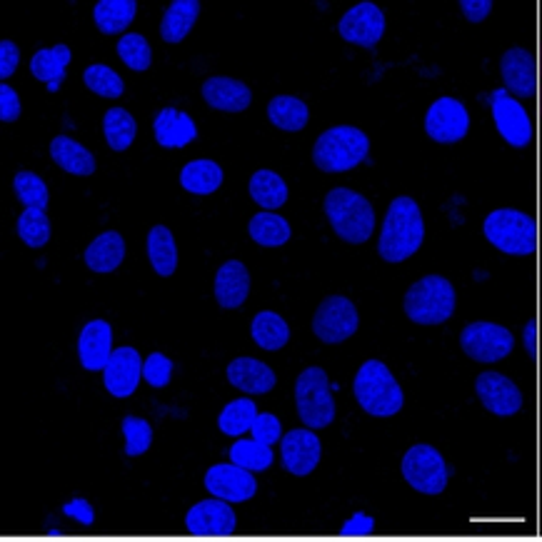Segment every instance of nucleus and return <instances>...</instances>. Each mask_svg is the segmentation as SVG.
<instances>
[{"instance_id": "1", "label": "nucleus", "mask_w": 542, "mask_h": 542, "mask_svg": "<svg viewBox=\"0 0 542 542\" xmlns=\"http://www.w3.org/2000/svg\"><path fill=\"white\" fill-rule=\"evenodd\" d=\"M425 223L420 205L408 195H400L390 203L385 215L383 230H380L378 253L388 263H403L410 255H415L423 245Z\"/></svg>"}, {"instance_id": "2", "label": "nucleus", "mask_w": 542, "mask_h": 542, "mask_svg": "<svg viewBox=\"0 0 542 542\" xmlns=\"http://www.w3.org/2000/svg\"><path fill=\"white\" fill-rule=\"evenodd\" d=\"M325 215L345 243H365L375 230L373 203L350 188H333L325 195Z\"/></svg>"}, {"instance_id": "3", "label": "nucleus", "mask_w": 542, "mask_h": 542, "mask_svg": "<svg viewBox=\"0 0 542 542\" xmlns=\"http://www.w3.org/2000/svg\"><path fill=\"white\" fill-rule=\"evenodd\" d=\"M353 393L355 400L360 403V408L368 415H373V418H390V415H398L405 405V395L403 390H400L398 380L393 378L388 365L380 363V360H368V363H363V368L355 375Z\"/></svg>"}, {"instance_id": "4", "label": "nucleus", "mask_w": 542, "mask_h": 542, "mask_svg": "<svg viewBox=\"0 0 542 542\" xmlns=\"http://www.w3.org/2000/svg\"><path fill=\"white\" fill-rule=\"evenodd\" d=\"M370 153L368 135L353 125H335L325 130L313 148V163L323 173H348Z\"/></svg>"}, {"instance_id": "5", "label": "nucleus", "mask_w": 542, "mask_h": 542, "mask_svg": "<svg viewBox=\"0 0 542 542\" xmlns=\"http://www.w3.org/2000/svg\"><path fill=\"white\" fill-rule=\"evenodd\" d=\"M405 315L418 325H440L453 318L455 288L443 275H425L405 293Z\"/></svg>"}, {"instance_id": "6", "label": "nucleus", "mask_w": 542, "mask_h": 542, "mask_svg": "<svg viewBox=\"0 0 542 542\" xmlns=\"http://www.w3.org/2000/svg\"><path fill=\"white\" fill-rule=\"evenodd\" d=\"M483 233L500 253L533 255L538 248V225L528 213L500 208L485 218Z\"/></svg>"}, {"instance_id": "7", "label": "nucleus", "mask_w": 542, "mask_h": 542, "mask_svg": "<svg viewBox=\"0 0 542 542\" xmlns=\"http://www.w3.org/2000/svg\"><path fill=\"white\" fill-rule=\"evenodd\" d=\"M295 405L298 415L310 430L328 428L335 420V403L330 380L323 368H305L295 380Z\"/></svg>"}, {"instance_id": "8", "label": "nucleus", "mask_w": 542, "mask_h": 542, "mask_svg": "<svg viewBox=\"0 0 542 542\" xmlns=\"http://www.w3.org/2000/svg\"><path fill=\"white\" fill-rule=\"evenodd\" d=\"M448 465L433 445H413L403 458V478L423 495H440L448 488Z\"/></svg>"}, {"instance_id": "9", "label": "nucleus", "mask_w": 542, "mask_h": 542, "mask_svg": "<svg viewBox=\"0 0 542 542\" xmlns=\"http://www.w3.org/2000/svg\"><path fill=\"white\" fill-rule=\"evenodd\" d=\"M358 325V310H355L353 300H348L345 295L325 298L313 315V333L325 345H338L353 338L358 333Z\"/></svg>"}, {"instance_id": "10", "label": "nucleus", "mask_w": 542, "mask_h": 542, "mask_svg": "<svg viewBox=\"0 0 542 542\" xmlns=\"http://www.w3.org/2000/svg\"><path fill=\"white\" fill-rule=\"evenodd\" d=\"M460 348L468 358L478 360V363H498L513 353L515 338L503 325L480 320V323L465 325L463 333H460Z\"/></svg>"}, {"instance_id": "11", "label": "nucleus", "mask_w": 542, "mask_h": 542, "mask_svg": "<svg viewBox=\"0 0 542 542\" xmlns=\"http://www.w3.org/2000/svg\"><path fill=\"white\" fill-rule=\"evenodd\" d=\"M470 115L465 105L455 98H438L425 115V133L438 143H458L468 135Z\"/></svg>"}, {"instance_id": "12", "label": "nucleus", "mask_w": 542, "mask_h": 542, "mask_svg": "<svg viewBox=\"0 0 542 542\" xmlns=\"http://www.w3.org/2000/svg\"><path fill=\"white\" fill-rule=\"evenodd\" d=\"M490 105H493V120L498 125V133L503 135L505 143H510L513 148H528L530 140H533V123H530L523 105L508 90H495Z\"/></svg>"}, {"instance_id": "13", "label": "nucleus", "mask_w": 542, "mask_h": 542, "mask_svg": "<svg viewBox=\"0 0 542 542\" xmlns=\"http://www.w3.org/2000/svg\"><path fill=\"white\" fill-rule=\"evenodd\" d=\"M235 513L228 500H203L185 515V528L195 538H228L235 533Z\"/></svg>"}, {"instance_id": "14", "label": "nucleus", "mask_w": 542, "mask_h": 542, "mask_svg": "<svg viewBox=\"0 0 542 542\" xmlns=\"http://www.w3.org/2000/svg\"><path fill=\"white\" fill-rule=\"evenodd\" d=\"M338 33L360 48H375L385 33V15L375 3H358L340 18Z\"/></svg>"}, {"instance_id": "15", "label": "nucleus", "mask_w": 542, "mask_h": 542, "mask_svg": "<svg viewBox=\"0 0 542 542\" xmlns=\"http://www.w3.org/2000/svg\"><path fill=\"white\" fill-rule=\"evenodd\" d=\"M205 490L213 498L228 500V503H245L258 493V483H255L253 473L235 463L213 465L205 473Z\"/></svg>"}, {"instance_id": "16", "label": "nucleus", "mask_w": 542, "mask_h": 542, "mask_svg": "<svg viewBox=\"0 0 542 542\" xmlns=\"http://www.w3.org/2000/svg\"><path fill=\"white\" fill-rule=\"evenodd\" d=\"M475 393H478L485 410H490L493 415H500V418L520 413V408H523V393H520L518 385L503 373H493V370L480 373L478 380H475Z\"/></svg>"}, {"instance_id": "17", "label": "nucleus", "mask_w": 542, "mask_h": 542, "mask_svg": "<svg viewBox=\"0 0 542 542\" xmlns=\"http://www.w3.org/2000/svg\"><path fill=\"white\" fill-rule=\"evenodd\" d=\"M320 453H323V445L310 428L290 430L280 440V460H283L285 473L298 475V478H305L318 468Z\"/></svg>"}, {"instance_id": "18", "label": "nucleus", "mask_w": 542, "mask_h": 542, "mask_svg": "<svg viewBox=\"0 0 542 542\" xmlns=\"http://www.w3.org/2000/svg\"><path fill=\"white\" fill-rule=\"evenodd\" d=\"M140 378H143V360H140L138 350L135 348H118L110 355L108 365L103 370L105 390L113 398H128L135 393Z\"/></svg>"}, {"instance_id": "19", "label": "nucleus", "mask_w": 542, "mask_h": 542, "mask_svg": "<svg viewBox=\"0 0 542 542\" xmlns=\"http://www.w3.org/2000/svg\"><path fill=\"white\" fill-rule=\"evenodd\" d=\"M500 75L505 80V90L518 98H530L538 88V68L533 53L525 48H510L500 58Z\"/></svg>"}, {"instance_id": "20", "label": "nucleus", "mask_w": 542, "mask_h": 542, "mask_svg": "<svg viewBox=\"0 0 542 542\" xmlns=\"http://www.w3.org/2000/svg\"><path fill=\"white\" fill-rule=\"evenodd\" d=\"M113 355V328L105 320H90L78 338V358L85 370H105Z\"/></svg>"}, {"instance_id": "21", "label": "nucleus", "mask_w": 542, "mask_h": 542, "mask_svg": "<svg viewBox=\"0 0 542 542\" xmlns=\"http://www.w3.org/2000/svg\"><path fill=\"white\" fill-rule=\"evenodd\" d=\"M203 98L210 108L223 110V113H243L253 100L248 85L243 80L225 78V75H213L203 83Z\"/></svg>"}, {"instance_id": "22", "label": "nucleus", "mask_w": 542, "mask_h": 542, "mask_svg": "<svg viewBox=\"0 0 542 542\" xmlns=\"http://www.w3.org/2000/svg\"><path fill=\"white\" fill-rule=\"evenodd\" d=\"M250 273L240 260H228L215 273V300L220 308L235 310L248 300Z\"/></svg>"}, {"instance_id": "23", "label": "nucleus", "mask_w": 542, "mask_h": 542, "mask_svg": "<svg viewBox=\"0 0 542 542\" xmlns=\"http://www.w3.org/2000/svg\"><path fill=\"white\" fill-rule=\"evenodd\" d=\"M228 380L248 395H265L275 388L273 368L255 358H235L228 365Z\"/></svg>"}, {"instance_id": "24", "label": "nucleus", "mask_w": 542, "mask_h": 542, "mask_svg": "<svg viewBox=\"0 0 542 542\" xmlns=\"http://www.w3.org/2000/svg\"><path fill=\"white\" fill-rule=\"evenodd\" d=\"M153 133L158 145L163 148H185L193 143L198 130H195L193 118L188 113H180L175 108H163L153 120Z\"/></svg>"}, {"instance_id": "25", "label": "nucleus", "mask_w": 542, "mask_h": 542, "mask_svg": "<svg viewBox=\"0 0 542 542\" xmlns=\"http://www.w3.org/2000/svg\"><path fill=\"white\" fill-rule=\"evenodd\" d=\"M125 258V240L123 235L108 230V233H100L93 243L85 250V265H88L93 273H113Z\"/></svg>"}, {"instance_id": "26", "label": "nucleus", "mask_w": 542, "mask_h": 542, "mask_svg": "<svg viewBox=\"0 0 542 542\" xmlns=\"http://www.w3.org/2000/svg\"><path fill=\"white\" fill-rule=\"evenodd\" d=\"M50 158L70 175H93L95 173V158L88 148L78 143V140L68 138V135H58L50 143Z\"/></svg>"}, {"instance_id": "27", "label": "nucleus", "mask_w": 542, "mask_h": 542, "mask_svg": "<svg viewBox=\"0 0 542 542\" xmlns=\"http://www.w3.org/2000/svg\"><path fill=\"white\" fill-rule=\"evenodd\" d=\"M198 15V0H173L170 8L165 10L163 20H160V38H163L165 43H180V40H185V35L193 30Z\"/></svg>"}, {"instance_id": "28", "label": "nucleus", "mask_w": 542, "mask_h": 542, "mask_svg": "<svg viewBox=\"0 0 542 542\" xmlns=\"http://www.w3.org/2000/svg\"><path fill=\"white\" fill-rule=\"evenodd\" d=\"M70 63V48L68 45H55V48H43L33 55L30 60V73L40 83H48L50 93L60 85L65 75V65Z\"/></svg>"}, {"instance_id": "29", "label": "nucleus", "mask_w": 542, "mask_h": 542, "mask_svg": "<svg viewBox=\"0 0 542 542\" xmlns=\"http://www.w3.org/2000/svg\"><path fill=\"white\" fill-rule=\"evenodd\" d=\"M308 105L293 95H278L268 103V118L275 128L285 133H298L308 125Z\"/></svg>"}, {"instance_id": "30", "label": "nucleus", "mask_w": 542, "mask_h": 542, "mask_svg": "<svg viewBox=\"0 0 542 542\" xmlns=\"http://www.w3.org/2000/svg\"><path fill=\"white\" fill-rule=\"evenodd\" d=\"M148 258L153 263L155 273L170 278L178 268V248H175V238L165 225H155L148 233Z\"/></svg>"}, {"instance_id": "31", "label": "nucleus", "mask_w": 542, "mask_h": 542, "mask_svg": "<svg viewBox=\"0 0 542 542\" xmlns=\"http://www.w3.org/2000/svg\"><path fill=\"white\" fill-rule=\"evenodd\" d=\"M223 183V170L213 160H193L180 170V185L193 195H210Z\"/></svg>"}, {"instance_id": "32", "label": "nucleus", "mask_w": 542, "mask_h": 542, "mask_svg": "<svg viewBox=\"0 0 542 542\" xmlns=\"http://www.w3.org/2000/svg\"><path fill=\"white\" fill-rule=\"evenodd\" d=\"M250 333H253V340L263 350H280L288 345L290 340V328L278 313L273 310H260L253 318V325H250Z\"/></svg>"}, {"instance_id": "33", "label": "nucleus", "mask_w": 542, "mask_h": 542, "mask_svg": "<svg viewBox=\"0 0 542 542\" xmlns=\"http://www.w3.org/2000/svg\"><path fill=\"white\" fill-rule=\"evenodd\" d=\"M135 10H138L135 0H100V3H95L93 18L100 33L115 35L123 33L133 23Z\"/></svg>"}, {"instance_id": "34", "label": "nucleus", "mask_w": 542, "mask_h": 542, "mask_svg": "<svg viewBox=\"0 0 542 542\" xmlns=\"http://www.w3.org/2000/svg\"><path fill=\"white\" fill-rule=\"evenodd\" d=\"M250 198L265 210H278L288 203V185L273 170H258L250 178Z\"/></svg>"}, {"instance_id": "35", "label": "nucleus", "mask_w": 542, "mask_h": 542, "mask_svg": "<svg viewBox=\"0 0 542 542\" xmlns=\"http://www.w3.org/2000/svg\"><path fill=\"white\" fill-rule=\"evenodd\" d=\"M248 233L263 248H278V245L288 243L293 230H290L288 220L280 218L278 213H258L250 220Z\"/></svg>"}, {"instance_id": "36", "label": "nucleus", "mask_w": 542, "mask_h": 542, "mask_svg": "<svg viewBox=\"0 0 542 542\" xmlns=\"http://www.w3.org/2000/svg\"><path fill=\"white\" fill-rule=\"evenodd\" d=\"M258 418V408L250 398H238L233 403H228L223 408L218 418V428L223 435H230V438H238V435L250 433L253 428V420Z\"/></svg>"}, {"instance_id": "37", "label": "nucleus", "mask_w": 542, "mask_h": 542, "mask_svg": "<svg viewBox=\"0 0 542 542\" xmlns=\"http://www.w3.org/2000/svg\"><path fill=\"white\" fill-rule=\"evenodd\" d=\"M103 133L110 148L120 153V150H128L133 145L138 125H135V118L125 108H110L103 118Z\"/></svg>"}, {"instance_id": "38", "label": "nucleus", "mask_w": 542, "mask_h": 542, "mask_svg": "<svg viewBox=\"0 0 542 542\" xmlns=\"http://www.w3.org/2000/svg\"><path fill=\"white\" fill-rule=\"evenodd\" d=\"M228 455L235 465L250 470V473H263V470H268L270 465H273V450H270V445L258 443L255 438L238 440V443L228 450Z\"/></svg>"}, {"instance_id": "39", "label": "nucleus", "mask_w": 542, "mask_h": 542, "mask_svg": "<svg viewBox=\"0 0 542 542\" xmlns=\"http://www.w3.org/2000/svg\"><path fill=\"white\" fill-rule=\"evenodd\" d=\"M18 235L28 248H43L50 240V220L43 208H25L18 218Z\"/></svg>"}, {"instance_id": "40", "label": "nucleus", "mask_w": 542, "mask_h": 542, "mask_svg": "<svg viewBox=\"0 0 542 542\" xmlns=\"http://www.w3.org/2000/svg\"><path fill=\"white\" fill-rule=\"evenodd\" d=\"M13 188H15V195H18V200L25 205V208H43V210L48 208V203H50L48 185H45L43 178H38L35 173H28V170L15 173Z\"/></svg>"}, {"instance_id": "41", "label": "nucleus", "mask_w": 542, "mask_h": 542, "mask_svg": "<svg viewBox=\"0 0 542 542\" xmlns=\"http://www.w3.org/2000/svg\"><path fill=\"white\" fill-rule=\"evenodd\" d=\"M118 55L130 70H135V73H143V70H148L150 63H153L150 43L138 33H125L123 38L118 40Z\"/></svg>"}, {"instance_id": "42", "label": "nucleus", "mask_w": 542, "mask_h": 542, "mask_svg": "<svg viewBox=\"0 0 542 542\" xmlns=\"http://www.w3.org/2000/svg\"><path fill=\"white\" fill-rule=\"evenodd\" d=\"M85 85H88L93 93H98L100 98H120L125 93V83L118 73H115L110 65H90L83 73Z\"/></svg>"}, {"instance_id": "43", "label": "nucleus", "mask_w": 542, "mask_h": 542, "mask_svg": "<svg viewBox=\"0 0 542 542\" xmlns=\"http://www.w3.org/2000/svg\"><path fill=\"white\" fill-rule=\"evenodd\" d=\"M120 428H123L125 435V455L138 458V455L148 453L150 443H153V428H150L148 420L128 415V418H123Z\"/></svg>"}, {"instance_id": "44", "label": "nucleus", "mask_w": 542, "mask_h": 542, "mask_svg": "<svg viewBox=\"0 0 542 542\" xmlns=\"http://www.w3.org/2000/svg\"><path fill=\"white\" fill-rule=\"evenodd\" d=\"M143 378L148 380L150 388H165L173 378V360L165 358L163 353H150L143 363Z\"/></svg>"}, {"instance_id": "45", "label": "nucleus", "mask_w": 542, "mask_h": 542, "mask_svg": "<svg viewBox=\"0 0 542 542\" xmlns=\"http://www.w3.org/2000/svg\"><path fill=\"white\" fill-rule=\"evenodd\" d=\"M250 433H253V438L258 440V443H265L273 448L275 443H280V440H283V425H280V420L275 418V415L263 413L253 420V428H250Z\"/></svg>"}, {"instance_id": "46", "label": "nucleus", "mask_w": 542, "mask_h": 542, "mask_svg": "<svg viewBox=\"0 0 542 542\" xmlns=\"http://www.w3.org/2000/svg\"><path fill=\"white\" fill-rule=\"evenodd\" d=\"M20 118V98L10 85H0V120L13 123Z\"/></svg>"}, {"instance_id": "47", "label": "nucleus", "mask_w": 542, "mask_h": 542, "mask_svg": "<svg viewBox=\"0 0 542 542\" xmlns=\"http://www.w3.org/2000/svg\"><path fill=\"white\" fill-rule=\"evenodd\" d=\"M20 63V50L13 40H3L0 43V78H10Z\"/></svg>"}, {"instance_id": "48", "label": "nucleus", "mask_w": 542, "mask_h": 542, "mask_svg": "<svg viewBox=\"0 0 542 542\" xmlns=\"http://www.w3.org/2000/svg\"><path fill=\"white\" fill-rule=\"evenodd\" d=\"M460 10H463L470 23H480L493 10V0H460Z\"/></svg>"}, {"instance_id": "49", "label": "nucleus", "mask_w": 542, "mask_h": 542, "mask_svg": "<svg viewBox=\"0 0 542 542\" xmlns=\"http://www.w3.org/2000/svg\"><path fill=\"white\" fill-rule=\"evenodd\" d=\"M63 513L70 515V518L78 520L80 525H93V520H95V513H93V508H90L88 500H80V498L73 500V503L65 505Z\"/></svg>"}, {"instance_id": "50", "label": "nucleus", "mask_w": 542, "mask_h": 542, "mask_svg": "<svg viewBox=\"0 0 542 542\" xmlns=\"http://www.w3.org/2000/svg\"><path fill=\"white\" fill-rule=\"evenodd\" d=\"M370 533H373V518H368L365 513H358L350 523H345L343 533L340 535L350 538V535H370Z\"/></svg>"}, {"instance_id": "51", "label": "nucleus", "mask_w": 542, "mask_h": 542, "mask_svg": "<svg viewBox=\"0 0 542 542\" xmlns=\"http://www.w3.org/2000/svg\"><path fill=\"white\" fill-rule=\"evenodd\" d=\"M525 343H528V353L535 358V320H530L525 328Z\"/></svg>"}, {"instance_id": "52", "label": "nucleus", "mask_w": 542, "mask_h": 542, "mask_svg": "<svg viewBox=\"0 0 542 542\" xmlns=\"http://www.w3.org/2000/svg\"><path fill=\"white\" fill-rule=\"evenodd\" d=\"M540 108H542V93H540Z\"/></svg>"}, {"instance_id": "53", "label": "nucleus", "mask_w": 542, "mask_h": 542, "mask_svg": "<svg viewBox=\"0 0 542 542\" xmlns=\"http://www.w3.org/2000/svg\"><path fill=\"white\" fill-rule=\"evenodd\" d=\"M540 70H542V58H540Z\"/></svg>"}]
</instances>
